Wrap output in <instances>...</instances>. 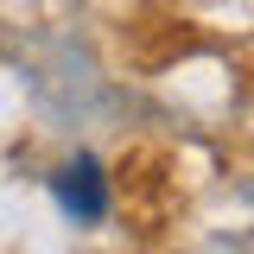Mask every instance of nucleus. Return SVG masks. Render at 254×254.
<instances>
[{
	"mask_svg": "<svg viewBox=\"0 0 254 254\" xmlns=\"http://www.w3.org/2000/svg\"><path fill=\"white\" fill-rule=\"evenodd\" d=\"M51 190H58L64 210L83 216V222H102V216H108V178H102L95 159H70L58 178H51Z\"/></svg>",
	"mask_w": 254,
	"mask_h": 254,
	"instance_id": "1",
	"label": "nucleus"
}]
</instances>
